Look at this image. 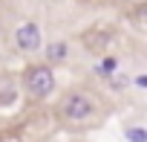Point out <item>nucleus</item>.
I'll return each instance as SVG.
<instances>
[{
	"label": "nucleus",
	"instance_id": "f257e3e1",
	"mask_svg": "<svg viewBox=\"0 0 147 142\" xmlns=\"http://www.w3.org/2000/svg\"><path fill=\"white\" fill-rule=\"evenodd\" d=\"M26 87L32 96L43 99L55 90V76H52V70L46 64H38V67H29V73H26Z\"/></svg>",
	"mask_w": 147,
	"mask_h": 142
},
{
	"label": "nucleus",
	"instance_id": "f03ea898",
	"mask_svg": "<svg viewBox=\"0 0 147 142\" xmlns=\"http://www.w3.org/2000/svg\"><path fill=\"white\" fill-rule=\"evenodd\" d=\"M63 116L72 119V122L87 119V116H92V102H90L84 93H72V96H66V102H63Z\"/></svg>",
	"mask_w": 147,
	"mask_h": 142
},
{
	"label": "nucleus",
	"instance_id": "7ed1b4c3",
	"mask_svg": "<svg viewBox=\"0 0 147 142\" xmlns=\"http://www.w3.org/2000/svg\"><path fill=\"white\" fill-rule=\"evenodd\" d=\"M15 41H18V46L26 49V52L40 49V26L32 23V20H29V23H20L18 32H15Z\"/></svg>",
	"mask_w": 147,
	"mask_h": 142
},
{
	"label": "nucleus",
	"instance_id": "20e7f679",
	"mask_svg": "<svg viewBox=\"0 0 147 142\" xmlns=\"http://www.w3.org/2000/svg\"><path fill=\"white\" fill-rule=\"evenodd\" d=\"M66 49H69V46H66L63 41H58V44H52V46L46 49V58H49V61H61V58H66Z\"/></svg>",
	"mask_w": 147,
	"mask_h": 142
},
{
	"label": "nucleus",
	"instance_id": "39448f33",
	"mask_svg": "<svg viewBox=\"0 0 147 142\" xmlns=\"http://www.w3.org/2000/svg\"><path fill=\"white\" fill-rule=\"evenodd\" d=\"M127 139L130 142H147V130L144 128H127Z\"/></svg>",
	"mask_w": 147,
	"mask_h": 142
},
{
	"label": "nucleus",
	"instance_id": "423d86ee",
	"mask_svg": "<svg viewBox=\"0 0 147 142\" xmlns=\"http://www.w3.org/2000/svg\"><path fill=\"white\" fill-rule=\"evenodd\" d=\"M113 70H115V58H104V61H101V67L95 70V73H98V76H110Z\"/></svg>",
	"mask_w": 147,
	"mask_h": 142
}]
</instances>
